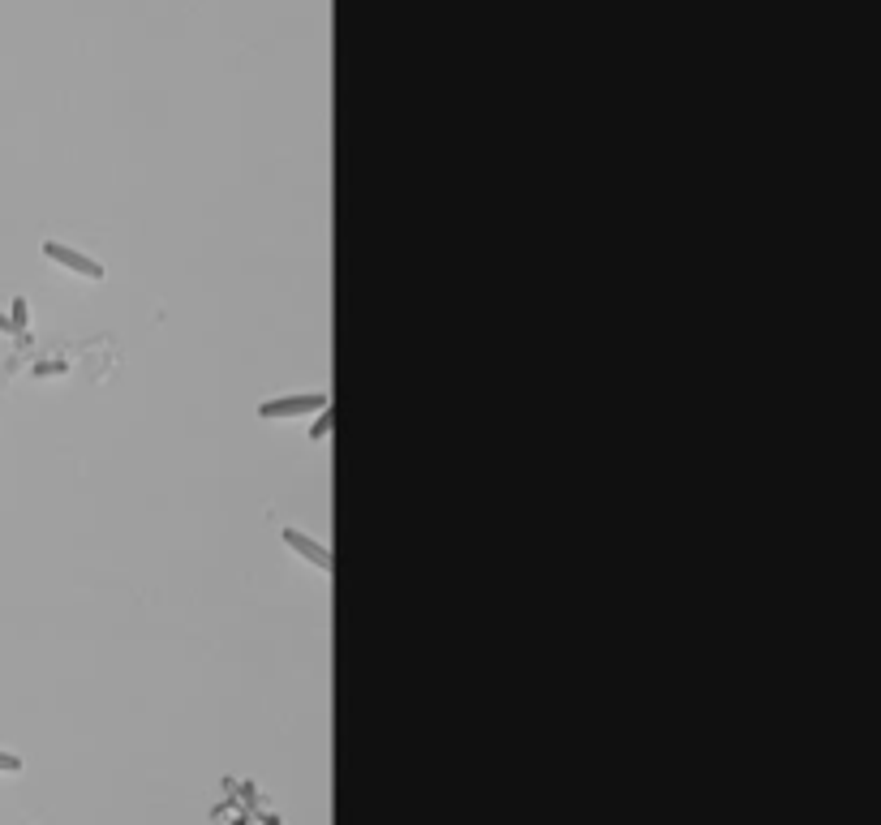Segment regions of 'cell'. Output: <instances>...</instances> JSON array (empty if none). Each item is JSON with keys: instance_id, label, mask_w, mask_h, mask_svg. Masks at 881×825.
<instances>
[{"instance_id": "obj_3", "label": "cell", "mask_w": 881, "mask_h": 825, "mask_svg": "<svg viewBox=\"0 0 881 825\" xmlns=\"http://www.w3.org/2000/svg\"><path fill=\"white\" fill-rule=\"evenodd\" d=\"M284 546H293L297 555H306L310 563H319L323 572H331V555H327V550H323L319 542H314V538H306V533H297V529H284Z\"/></svg>"}, {"instance_id": "obj_4", "label": "cell", "mask_w": 881, "mask_h": 825, "mask_svg": "<svg viewBox=\"0 0 881 825\" xmlns=\"http://www.w3.org/2000/svg\"><path fill=\"white\" fill-rule=\"evenodd\" d=\"M331 430H336V409H331V404H327V409H319V422L310 426V439H314V443H323Z\"/></svg>"}, {"instance_id": "obj_1", "label": "cell", "mask_w": 881, "mask_h": 825, "mask_svg": "<svg viewBox=\"0 0 881 825\" xmlns=\"http://www.w3.org/2000/svg\"><path fill=\"white\" fill-rule=\"evenodd\" d=\"M327 396L323 392H306V396H284V400H267L258 404V417H301V413H319L327 409Z\"/></svg>"}, {"instance_id": "obj_6", "label": "cell", "mask_w": 881, "mask_h": 825, "mask_svg": "<svg viewBox=\"0 0 881 825\" xmlns=\"http://www.w3.org/2000/svg\"><path fill=\"white\" fill-rule=\"evenodd\" d=\"M0 770H22V761L9 757V752H0Z\"/></svg>"}, {"instance_id": "obj_5", "label": "cell", "mask_w": 881, "mask_h": 825, "mask_svg": "<svg viewBox=\"0 0 881 825\" xmlns=\"http://www.w3.org/2000/svg\"><path fill=\"white\" fill-rule=\"evenodd\" d=\"M9 327H26V301H22V297L13 301V318H9Z\"/></svg>"}, {"instance_id": "obj_2", "label": "cell", "mask_w": 881, "mask_h": 825, "mask_svg": "<svg viewBox=\"0 0 881 825\" xmlns=\"http://www.w3.org/2000/svg\"><path fill=\"white\" fill-rule=\"evenodd\" d=\"M43 258H52V263H61V267L78 271V275H91V280H104V263L69 250V245H61V241H43Z\"/></svg>"}]
</instances>
